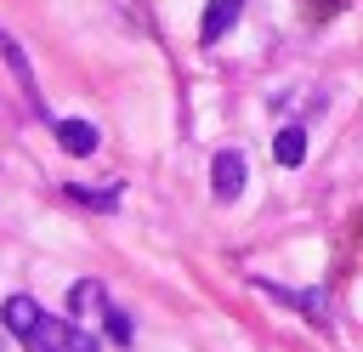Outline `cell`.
<instances>
[{
  "label": "cell",
  "mask_w": 363,
  "mask_h": 352,
  "mask_svg": "<svg viewBox=\"0 0 363 352\" xmlns=\"http://www.w3.org/2000/svg\"><path fill=\"white\" fill-rule=\"evenodd\" d=\"M17 341H23L28 352H102L96 335H85V329H74L68 318H51V312H40Z\"/></svg>",
  "instance_id": "1"
},
{
  "label": "cell",
  "mask_w": 363,
  "mask_h": 352,
  "mask_svg": "<svg viewBox=\"0 0 363 352\" xmlns=\"http://www.w3.org/2000/svg\"><path fill=\"white\" fill-rule=\"evenodd\" d=\"M210 187H216V199H238L244 193V153L238 148H221L210 159Z\"/></svg>",
  "instance_id": "2"
},
{
  "label": "cell",
  "mask_w": 363,
  "mask_h": 352,
  "mask_svg": "<svg viewBox=\"0 0 363 352\" xmlns=\"http://www.w3.org/2000/svg\"><path fill=\"white\" fill-rule=\"evenodd\" d=\"M255 290H267V295H278L284 307H295V312H306L312 324H329V307H323V290H284V284H272V278H255Z\"/></svg>",
  "instance_id": "3"
},
{
  "label": "cell",
  "mask_w": 363,
  "mask_h": 352,
  "mask_svg": "<svg viewBox=\"0 0 363 352\" xmlns=\"http://www.w3.org/2000/svg\"><path fill=\"white\" fill-rule=\"evenodd\" d=\"M0 57H6V68H11V79L23 85V97H28V108L34 114H45V102H40V85H34V68H28V57H23V45L0 28Z\"/></svg>",
  "instance_id": "4"
},
{
  "label": "cell",
  "mask_w": 363,
  "mask_h": 352,
  "mask_svg": "<svg viewBox=\"0 0 363 352\" xmlns=\"http://www.w3.org/2000/svg\"><path fill=\"white\" fill-rule=\"evenodd\" d=\"M57 142H62V153H74V159H85V153H96V125L91 119H57Z\"/></svg>",
  "instance_id": "5"
},
{
  "label": "cell",
  "mask_w": 363,
  "mask_h": 352,
  "mask_svg": "<svg viewBox=\"0 0 363 352\" xmlns=\"http://www.w3.org/2000/svg\"><path fill=\"white\" fill-rule=\"evenodd\" d=\"M238 6H244V0H210V6H204V17H199V40H204V45H216V40L238 23Z\"/></svg>",
  "instance_id": "6"
},
{
  "label": "cell",
  "mask_w": 363,
  "mask_h": 352,
  "mask_svg": "<svg viewBox=\"0 0 363 352\" xmlns=\"http://www.w3.org/2000/svg\"><path fill=\"white\" fill-rule=\"evenodd\" d=\"M272 153H278V165H301V159H306V131H301V125H284V131L272 136Z\"/></svg>",
  "instance_id": "7"
},
{
  "label": "cell",
  "mask_w": 363,
  "mask_h": 352,
  "mask_svg": "<svg viewBox=\"0 0 363 352\" xmlns=\"http://www.w3.org/2000/svg\"><path fill=\"white\" fill-rule=\"evenodd\" d=\"M40 312H45V307H40V301H28V295H11V301L0 307V318H6V329H11V335H23Z\"/></svg>",
  "instance_id": "8"
},
{
  "label": "cell",
  "mask_w": 363,
  "mask_h": 352,
  "mask_svg": "<svg viewBox=\"0 0 363 352\" xmlns=\"http://www.w3.org/2000/svg\"><path fill=\"white\" fill-rule=\"evenodd\" d=\"M68 199H74V204H91V210H113V204H119V187H79V182H74Z\"/></svg>",
  "instance_id": "9"
},
{
  "label": "cell",
  "mask_w": 363,
  "mask_h": 352,
  "mask_svg": "<svg viewBox=\"0 0 363 352\" xmlns=\"http://www.w3.org/2000/svg\"><path fill=\"white\" fill-rule=\"evenodd\" d=\"M68 307H74V312H91V307H102V284H91V278H79V284L68 290Z\"/></svg>",
  "instance_id": "10"
},
{
  "label": "cell",
  "mask_w": 363,
  "mask_h": 352,
  "mask_svg": "<svg viewBox=\"0 0 363 352\" xmlns=\"http://www.w3.org/2000/svg\"><path fill=\"white\" fill-rule=\"evenodd\" d=\"M108 335H113L119 346H130V318H125L119 307H108Z\"/></svg>",
  "instance_id": "11"
}]
</instances>
